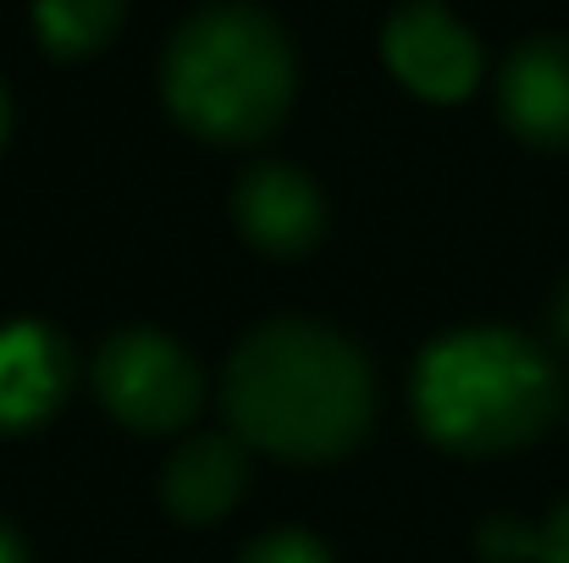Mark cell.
I'll return each mask as SVG.
<instances>
[{"mask_svg":"<svg viewBox=\"0 0 569 563\" xmlns=\"http://www.w3.org/2000/svg\"><path fill=\"white\" fill-rule=\"evenodd\" d=\"M565 381L548 349L509 326H465L415 360V420L448 453H515L559 414Z\"/></svg>","mask_w":569,"mask_h":563,"instance_id":"obj_2","label":"cell"},{"mask_svg":"<svg viewBox=\"0 0 569 563\" xmlns=\"http://www.w3.org/2000/svg\"><path fill=\"white\" fill-rule=\"evenodd\" d=\"M553 338L569 349V277H565V288H559V299H553Z\"/></svg>","mask_w":569,"mask_h":563,"instance_id":"obj_13","label":"cell"},{"mask_svg":"<svg viewBox=\"0 0 569 563\" xmlns=\"http://www.w3.org/2000/svg\"><path fill=\"white\" fill-rule=\"evenodd\" d=\"M243 492H249V453L227 431L189 436L161 475V503L178 525H216L221 514L238 509Z\"/></svg>","mask_w":569,"mask_h":563,"instance_id":"obj_9","label":"cell"},{"mask_svg":"<svg viewBox=\"0 0 569 563\" xmlns=\"http://www.w3.org/2000/svg\"><path fill=\"white\" fill-rule=\"evenodd\" d=\"M531 559L537 563H569V497L537 525V542H531Z\"/></svg>","mask_w":569,"mask_h":563,"instance_id":"obj_12","label":"cell"},{"mask_svg":"<svg viewBox=\"0 0 569 563\" xmlns=\"http://www.w3.org/2000/svg\"><path fill=\"white\" fill-rule=\"evenodd\" d=\"M498 111L515 139L569 150V39H526L498 72Z\"/></svg>","mask_w":569,"mask_h":563,"instance_id":"obj_7","label":"cell"},{"mask_svg":"<svg viewBox=\"0 0 569 563\" xmlns=\"http://www.w3.org/2000/svg\"><path fill=\"white\" fill-rule=\"evenodd\" d=\"M172 117L210 144L266 139L293 100V44L260 6H204L161 56Z\"/></svg>","mask_w":569,"mask_h":563,"instance_id":"obj_3","label":"cell"},{"mask_svg":"<svg viewBox=\"0 0 569 563\" xmlns=\"http://www.w3.org/2000/svg\"><path fill=\"white\" fill-rule=\"evenodd\" d=\"M232 215H238V232L260 254L299 260L305 249H316V238L327 227V199H321V188L310 183L299 167L266 161V167H249L238 178V188H232Z\"/></svg>","mask_w":569,"mask_h":563,"instance_id":"obj_6","label":"cell"},{"mask_svg":"<svg viewBox=\"0 0 569 563\" xmlns=\"http://www.w3.org/2000/svg\"><path fill=\"white\" fill-rule=\"evenodd\" d=\"M122 11L128 0H33V33L50 56L83 61L111 44V33L122 28Z\"/></svg>","mask_w":569,"mask_h":563,"instance_id":"obj_10","label":"cell"},{"mask_svg":"<svg viewBox=\"0 0 569 563\" xmlns=\"http://www.w3.org/2000/svg\"><path fill=\"white\" fill-rule=\"evenodd\" d=\"M238 563H332V559H327V547H321L316 536H305V531H271V536L249 542Z\"/></svg>","mask_w":569,"mask_h":563,"instance_id":"obj_11","label":"cell"},{"mask_svg":"<svg viewBox=\"0 0 569 563\" xmlns=\"http://www.w3.org/2000/svg\"><path fill=\"white\" fill-rule=\"evenodd\" d=\"M221 409L243 448L288 464H327L371 431L377 375L343 332L321 321H266L232 349Z\"/></svg>","mask_w":569,"mask_h":563,"instance_id":"obj_1","label":"cell"},{"mask_svg":"<svg viewBox=\"0 0 569 563\" xmlns=\"http://www.w3.org/2000/svg\"><path fill=\"white\" fill-rule=\"evenodd\" d=\"M67 386H72V354L50 326L39 321L0 326V436H17L50 420Z\"/></svg>","mask_w":569,"mask_h":563,"instance_id":"obj_8","label":"cell"},{"mask_svg":"<svg viewBox=\"0 0 569 563\" xmlns=\"http://www.w3.org/2000/svg\"><path fill=\"white\" fill-rule=\"evenodd\" d=\"M0 563H28L22 559V542H17V531L0 520Z\"/></svg>","mask_w":569,"mask_h":563,"instance_id":"obj_14","label":"cell"},{"mask_svg":"<svg viewBox=\"0 0 569 563\" xmlns=\"http://www.w3.org/2000/svg\"><path fill=\"white\" fill-rule=\"evenodd\" d=\"M381 56L392 67V78L431 100V105H453L465 100L476 83H481V44L476 33L448 17L437 0H415V6H398L381 28Z\"/></svg>","mask_w":569,"mask_h":563,"instance_id":"obj_5","label":"cell"},{"mask_svg":"<svg viewBox=\"0 0 569 563\" xmlns=\"http://www.w3.org/2000/svg\"><path fill=\"white\" fill-rule=\"evenodd\" d=\"M94 398L106 414L139 436L183 431L204 403V375L189 360L183 343L150 326L111 332L94 354Z\"/></svg>","mask_w":569,"mask_h":563,"instance_id":"obj_4","label":"cell"},{"mask_svg":"<svg viewBox=\"0 0 569 563\" xmlns=\"http://www.w3.org/2000/svg\"><path fill=\"white\" fill-rule=\"evenodd\" d=\"M0 128H6V100H0Z\"/></svg>","mask_w":569,"mask_h":563,"instance_id":"obj_15","label":"cell"}]
</instances>
